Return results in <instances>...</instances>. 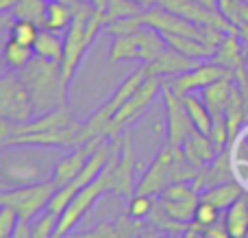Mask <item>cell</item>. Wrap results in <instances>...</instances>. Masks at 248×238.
Masks as SVG:
<instances>
[{
	"label": "cell",
	"mask_w": 248,
	"mask_h": 238,
	"mask_svg": "<svg viewBox=\"0 0 248 238\" xmlns=\"http://www.w3.org/2000/svg\"><path fill=\"white\" fill-rule=\"evenodd\" d=\"M22 81L26 83L31 92V99L35 105V116L48 114L52 109L68 105V85L61 74L59 61H50L44 57L33 55V59L17 70Z\"/></svg>",
	"instance_id": "cell-1"
},
{
	"label": "cell",
	"mask_w": 248,
	"mask_h": 238,
	"mask_svg": "<svg viewBox=\"0 0 248 238\" xmlns=\"http://www.w3.org/2000/svg\"><path fill=\"white\" fill-rule=\"evenodd\" d=\"M168 48V42L163 33L155 26H137V29L128 31V33L113 35L111 51H109V59L116 61H153Z\"/></svg>",
	"instance_id": "cell-2"
},
{
	"label": "cell",
	"mask_w": 248,
	"mask_h": 238,
	"mask_svg": "<svg viewBox=\"0 0 248 238\" xmlns=\"http://www.w3.org/2000/svg\"><path fill=\"white\" fill-rule=\"evenodd\" d=\"M92 11H94L92 2L78 0L74 4V17L70 29L65 31V51H63V59H61V74H63L65 85H70L78 64L83 61V55L90 48V44H87V20H90Z\"/></svg>",
	"instance_id": "cell-3"
},
{
	"label": "cell",
	"mask_w": 248,
	"mask_h": 238,
	"mask_svg": "<svg viewBox=\"0 0 248 238\" xmlns=\"http://www.w3.org/2000/svg\"><path fill=\"white\" fill-rule=\"evenodd\" d=\"M57 188L59 186L52 179L37 182V184H26V186L4 188V190H0V205H11L20 214V219L33 221L42 210L48 208Z\"/></svg>",
	"instance_id": "cell-4"
},
{
	"label": "cell",
	"mask_w": 248,
	"mask_h": 238,
	"mask_svg": "<svg viewBox=\"0 0 248 238\" xmlns=\"http://www.w3.org/2000/svg\"><path fill=\"white\" fill-rule=\"evenodd\" d=\"M107 192H113V188H111V173H109V169L105 166L103 173H100L92 184H87L83 190H78L77 195H74V199L65 205V210L59 217V225H57L55 238L70 234V232L78 225V221L92 210V205H94L103 195H107Z\"/></svg>",
	"instance_id": "cell-5"
},
{
	"label": "cell",
	"mask_w": 248,
	"mask_h": 238,
	"mask_svg": "<svg viewBox=\"0 0 248 238\" xmlns=\"http://www.w3.org/2000/svg\"><path fill=\"white\" fill-rule=\"evenodd\" d=\"M161 85H163L161 77L148 74V77L141 81V85L137 87V90L122 103V107L113 114L111 122H109L107 129H105V138H116V136H120V131L124 127L135 122L137 118L153 105V101L157 99V94H161Z\"/></svg>",
	"instance_id": "cell-6"
},
{
	"label": "cell",
	"mask_w": 248,
	"mask_h": 238,
	"mask_svg": "<svg viewBox=\"0 0 248 238\" xmlns=\"http://www.w3.org/2000/svg\"><path fill=\"white\" fill-rule=\"evenodd\" d=\"M0 118L13 125H22L35 118L33 99L20 74H0Z\"/></svg>",
	"instance_id": "cell-7"
},
{
	"label": "cell",
	"mask_w": 248,
	"mask_h": 238,
	"mask_svg": "<svg viewBox=\"0 0 248 238\" xmlns=\"http://www.w3.org/2000/svg\"><path fill=\"white\" fill-rule=\"evenodd\" d=\"M148 77V72H146V68H140L137 72H133L128 79H124L122 85L118 87L116 92H113V96L107 101V103L103 105V107H98L94 114H92L90 118H87L85 122H83V129H81V142H85V140L90 138H96V136H103L105 138V129H107V125L111 122L113 114L118 112V109L122 107V103L128 99V96L133 94V92L137 90V87L141 85V81Z\"/></svg>",
	"instance_id": "cell-8"
},
{
	"label": "cell",
	"mask_w": 248,
	"mask_h": 238,
	"mask_svg": "<svg viewBox=\"0 0 248 238\" xmlns=\"http://www.w3.org/2000/svg\"><path fill=\"white\" fill-rule=\"evenodd\" d=\"M26 147H16L17 157H7L4 149H0V160H2V170H0V182L11 186H26V184L46 182L48 175L52 177L50 169H44L39 160H31L24 155Z\"/></svg>",
	"instance_id": "cell-9"
},
{
	"label": "cell",
	"mask_w": 248,
	"mask_h": 238,
	"mask_svg": "<svg viewBox=\"0 0 248 238\" xmlns=\"http://www.w3.org/2000/svg\"><path fill=\"white\" fill-rule=\"evenodd\" d=\"M224 77L235 79V72H233L231 68H227V66H220L211 59V61H201V64H196L192 70H187V72H181L172 79H163V81L179 96H183V94H189V92L202 90L205 85H209V83L218 81V79H224Z\"/></svg>",
	"instance_id": "cell-10"
},
{
	"label": "cell",
	"mask_w": 248,
	"mask_h": 238,
	"mask_svg": "<svg viewBox=\"0 0 248 238\" xmlns=\"http://www.w3.org/2000/svg\"><path fill=\"white\" fill-rule=\"evenodd\" d=\"M161 99H163L166 114H168V140H170L174 147H183L187 136L196 129L192 118H189L187 107H185V103H183V96H179L166 81H163Z\"/></svg>",
	"instance_id": "cell-11"
},
{
	"label": "cell",
	"mask_w": 248,
	"mask_h": 238,
	"mask_svg": "<svg viewBox=\"0 0 248 238\" xmlns=\"http://www.w3.org/2000/svg\"><path fill=\"white\" fill-rule=\"evenodd\" d=\"M105 140H107V138H103V136H96V138H90V140H85L83 144L74 147L65 157L57 160L55 170H52V177L50 179L57 184V186H63V184H68L70 179H74L83 170V166L87 164V160L92 157V153H94L96 149H98L100 144L105 142Z\"/></svg>",
	"instance_id": "cell-12"
},
{
	"label": "cell",
	"mask_w": 248,
	"mask_h": 238,
	"mask_svg": "<svg viewBox=\"0 0 248 238\" xmlns=\"http://www.w3.org/2000/svg\"><path fill=\"white\" fill-rule=\"evenodd\" d=\"M196 64H201V61L192 59V57L179 52L176 48L168 46L166 51L161 52V55L155 57L153 61H148L144 68H146V72L155 74V77L172 79V77H176V74H181V72H187V70H192Z\"/></svg>",
	"instance_id": "cell-13"
},
{
	"label": "cell",
	"mask_w": 248,
	"mask_h": 238,
	"mask_svg": "<svg viewBox=\"0 0 248 238\" xmlns=\"http://www.w3.org/2000/svg\"><path fill=\"white\" fill-rule=\"evenodd\" d=\"M233 179V153H231V147L220 151L205 169L198 170L196 179H194V186L196 190H202V188H209V186H216V184H222V182H229Z\"/></svg>",
	"instance_id": "cell-14"
},
{
	"label": "cell",
	"mask_w": 248,
	"mask_h": 238,
	"mask_svg": "<svg viewBox=\"0 0 248 238\" xmlns=\"http://www.w3.org/2000/svg\"><path fill=\"white\" fill-rule=\"evenodd\" d=\"M183 153H185V157H187L189 164L198 170L205 169V166L218 155V151H216L211 138L207 134H201L198 129H194L192 134L187 136V140L183 142Z\"/></svg>",
	"instance_id": "cell-15"
},
{
	"label": "cell",
	"mask_w": 248,
	"mask_h": 238,
	"mask_svg": "<svg viewBox=\"0 0 248 238\" xmlns=\"http://www.w3.org/2000/svg\"><path fill=\"white\" fill-rule=\"evenodd\" d=\"M233 83L235 79L231 77H224L218 79V81L209 83L201 90V99L205 101V105L209 107L211 116H224V109L229 105V99H231V90H233Z\"/></svg>",
	"instance_id": "cell-16"
},
{
	"label": "cell",
	"mask_w": 248,
	"mask_h": 238,
	"mask_svg": "<svg viewBox=\"0 0 248 238\" xmlns=\"http://www.w3.org/2000/svg\"><path fill=\"white\" fill-rule=\"evenodd\" d=\"M244 186L235 179H229V182H222V184H216V186H209V188H202L201 190V199L205 201H211L214 205H218L220 210H227L229 205H233L240 197H244Z\"/></svg>",
	"instance_id": "cell-17"
},
{
	"label": "cell",
	"mask_w": 248,
	"mask_h": 238,
	"mask_svg": "<svg viewBox=\"0 0 248 238\" xmlns=\"http://www.w3.org/2000/svg\"><path fill=\"white\" fill-rule=\"evenodd\" d=\"M163 37H166L168 46L176 48L179 52H183V55L192 57V59H196V61L209 59L216 52V46H211V44L202 42V39H196V37H185V35H174V33H163Z\"/></svg>",
	"instance_id": "cell-18"
},
{
	"label": "cell",
	"mask_w": 248,
	"mask_h": 238,
	"mask_svg": "<svg viewBox=\"0 0 248 238\" xmlns=\"http://www.w3.org/2000/svg\"><path fill=\"white\" fill-rule=\"evenodd\" d=\"M211 59L220 66H227L235 72L237 68L244 66V51H242V39L237 37V33H227L224 39L218 44L214 57Z\"/></svg>",
	"instance_id": "cell-19"
},
{
	"label": "cell",
	"mask_w": 248,
	"mask_h": 238,
	"mask_svg": "<svg viewBox=\"0 0 248 238\" xmlns=\"http://www.w3.org/2000/svg\"><path fill=\"white\" fill-rule=\"evenodd\" d=\"M63 51H65V39L61 37V33H55V31L42 29L33 44V52L37 57H44V59L50 61H59L63 59Z\"/></svg>",
	"instance_id": "cell-20"
},
{
	"label": "cell",
	"mask_w": 248,
	"mask_h": 238,
	"mask_svg": "<svg viewBox=\"0 0 248 238\" xmlns=\"http://www.w3.org/2000/svg\"><path fill=\"white\" fill-rule=\"evenodd\" d=\"M157 201L172 219H176V221H181V223H189V221H194L198 201H201V192H194V195H187V197H179V199H163V197H159Z\"/></svg>",
	"instance_id": "cell-21"
},
{
	"label": "cell",
	"mask_w": 248,
	"mask_h": 238,
	"mask_svg": "<svg viewBox=\"0 0 248 238\" xmlns=\"http://www.w3.org/2000/svg\"><path fill=\"white\" fill-rule=\"evenodd\" d=\"M74 17V4H68L63 0H48L46 2V26L44 29L63 33L70 29Z\"/></svg>",
	"instance_id": "cell-22"
},
{
	"label": "cell",
	"mask_w": 248,
	"mask_h": 238,
	"mask_svg": "<svg viewBox=\"0 0 248 238\" xmlns=\"http://www.w3.org/2000/svg\"><path fill=\"white\" fill-rule=\"evenodd\" d=\"M224 223H227V230L231 238L248 236V204L244 197H240L235 204L224 210Z\"/></svg>",
	"instance_id": "cell-23"
},
{
	"label": "cell",
	"mask_w": 248,
	"mask_h": 238,
	"mask_svg": "<svg viewBox=\"0 0 248 238\" xmlns=\"http://www.w3.org/2000/svg\"><path fill=\"white\" fill-rule=\"evenodd\" d=\"M183 103H185V107H187L194 127H196L201 134L209 136L211 127H214V116H211L209 107L205 105V101H202L201 96H196L194 92H189V94H183Z\"/></svg>",
	"instance_id": "cell-24"
},
{
	"label": "cell",
	"mask_w": 248,
	"mask_h": 238,
	"mask_svg": "<svg viewBox=\"0 0 248 238\" xmlns=\"http://www.w3.org/2000/svg\"><path fill=\"white\" fill-rule=\"evenodd\" d=\"M46 2L48 0H17L11 9L16 20H31L44 29L46 26Z\"/></svg>",
	"instance_id": "cell-25"
},
{
	"label": "cell",
	"mask_w": 248,
	"mask_h": 238,
	"mask_svg": "<svg viewBox=\"0 0 248 238\" xmlns=\"http://www.w3.org/2000/svg\"><path fill=\"white\" fill-rule=\"evenodd\" d=\"M33 46H26V44H20L17 39H13L9 35V39L4 42L2 46V59L7 64V68L11 70H20L33 59Z\"/></svg>",
	"instance_id": "cell-26"
},
{
	"label": "cell",
	"mask_w": 248,
	"mask_h": 238,
	"mask_svg": "<svg viewBox=\"0 0 248 238\" xmlns=\"http://www.w3.org/2000/svg\"><path fill=\"white\" fill-rule=\"evenodd\" d=\"M141 11V4L137 0H107V7H105V17H107V26L111 22L124 20V17L137 16Z\"/></svg>",
	"instance_id": "cell-27"
},
{
	"label": "cell",
	"mask_w": 248,
	"mask_h": 238,
	"mask_svg": "<svg viewBox=\"0 0 248 238\" xmlns=\"http://www.w3.org/2000/svg\"><path fill=\"white\" fill-rule=\"evenodd\" d=\"M59 217L61 212L46 208L33 219V238H50L55 236L57 225H59Z\"/></svg>",
	"instance_id": "cell-28"
},
{
	"label": "cell",
	"mask_w": 248,
	"mask_h": 238,
	"mask_svg": "<svg viewBox=\"0 0 248 238\" xmlns=\"http://www.w3.org/2000/svg\"><path fill=\"white\" fill-rule=\"evenodd\" d=\"M39 31L42 29L31 20H13V24L9 26V35H11L13 39H17L20 44H26V46H33Z\"/></svg>",
	"instance_id": "cell-29"
},
{
	"label": "cell",
	"mask_w": 248,
	"mask_h": 238,
	"mask_svg": "<svg viewBox=\"0 0 248 238\" xmlns=\"http://www.w3.org/2000/svg\"><path fill=\"white\" fill-rule=\"evenodd\" d=\"M155 204H157V199H155L153 195H141V192H135V195L128 199L126 214H131L133 219H141V221H144V219L153 212Z\"/></svg>",
	"instance_id": "cell-30"
},
{
	"label": "cell",
	"mask_w": 248,
	"mask_h": 238,
	"mask_svg": "<svg viewBox=\"0 0 248 238\" xmlns=\"http://www.w3.org/2000/svg\"><path fill=\"white\" fill-rule=\"evenodd\" d=\"M209 138H211V142H214V147L218 153L231 147V136H229V127H227L224 116L214 118V127H211V131H209Z\"/></svg>",
	"instance_id": "cell-31"
},
{
	"label": "cell",
	"mask_w": 248,
	"mask_h": 238,
	"mask_svg": "<svg viewBox=\"0 0 248 238\" xmlns=\"http://www.w3.org/2000/svg\"><path fill=\"white\" fill-rule=\"evenodd\" d=\"M220 212H222V210H220L218 205H214L211 201L201 199V201H198V208H196L194 219H196L198 223H202L205 227H209V225H214V223L220 221Z\"/></svg>",
	"instance_id": "cell-32"
},
{
	"label": "cell",
	"mask_w": 248,
	"mask_h": 238,
	"mask_svg": "<svg viewBox=\"0 0 248 238\" xmlns=\"http://www.w3.org/2000/svg\"><path fill=\"white\" fill-rule=\"evenodd\" d=\"M20 214L11 205H0V238H11Z\"/></svg>",
	"instance_id": "cell-33"
},
{
	"label": "cell",
	"mask_w": 248,
	"mask_h": 238,
	"mask_svg": "<svg viewBox=\"0 0 248 238\" xmlns=\"http://www.w3.org/2000/svg\"><path fill=\"white\" fill-rule=\"evenodd\" d=\"M83 236H85V238H120V236H118V225H116V221H113V223H109V221L98 223L94 230L85 232Z\"/></svg>",
	"instance_id": "cell-34"
},
{
	"label": "cell",
	"mask_w": 248,
	"mask_h": 238,
	"mask_svg": "<svg viewBox=\"0 0 248 238\" xmlns=\"http://www.w3.org/2000/svg\"><path fill=\"white\" fill-rule=\"evenodd\" d=\"M13 238H33V221L17 219V225L13 230Z\"/></svg>",
	"instance_id": "cell-35"
},
{
	"label": "cell",
	"mask_w": 248,
	"mask_h": 238,
	"mask_svg": "<svg viewBox=\"0 0 248 238\" xmlns=\"http://www.w3.org/2000/svg\"><path fill=\"white\" fill-rule=\"evenodd\" d=\"M231 234H229L227 230V223H214V225L205 227V238H229Z\"/></svg>",
	"instance_id": "cell-36"
},
{
	"label": "cell",
	"mask_w": 248,
	"mask_h": 238,
	"mask_svg": "<svg viewBox=\"0 0 248 238\" xmlns=\"http://www.w3.org/2000/svg\"><path fill=\"white\" fill-rule=\"evenodd\" d=\"M185 236H187V238H196V236H202V238H205V225H202V223H198L196 219H194V221L187 223Z\"/></svg>",
	"instance_id": "cell-37"
},
{
	"label": "cell",
	"mask_w": 248,
	"mask_h": 238,
	"mask_svg": "<svg viewBox=\"0 0 248 238\" xmlns=\"http://www.w3.org/2000/svg\"><path fill=\"white\" fill-rule=\"evenodd\" d=\"M237 24H248V2L242 0L240 9H237Z\"/></svg>",
	"instance_id": "cell-38"
},
{
	"label": "cell",
	"mask_w": 248,
	"mask_h": 238,
	"mask_svg": "<svg viewBox=\"0 0 248 238\" xmlns=\"http://www.w3.org/2000/svg\"><path fill=\"white\" fill-rule=\"evenodd\" d=\"M237 37L242 39L244 46H248V24H237Z\"/></svg>",
	"instance_id": "cell-39"
},
{
	"label": "cell",
	"mask_w": 248,
	"mask_h": 238,
	"mask_svg": "<svg viewBox=\"0 0 248 238\" xmlns=\"http://www.w3.org/2000/svg\"><path fill=\"white\" fill-rule=\"evenodd\" d=\"M17 0H0V13H7L13 9V4H16Z\"/></svg>",
	"instance_id": "cell-40"
},
{
	"label": "cell",
	"mask_w": 248,
	"mask_h": 238,
	"mask_svg": "<svg viewBox=\"0 0 248 238\" xmlns=\"http://www.w3.org/2000/svg\"><path fill=\"white\" fill-rule=\"evenodd\" d=\"M198 4H202V7L211 9V11H218V0H196Z\"/></svg>",
	"instance_id": "cell-41"
},
{
	"label": "cell",
	"mask_w": 248,
	"mask_h": 238,
	"mask_svg": "<svg viewBox=\"0 0 248 238\" xmlns=\"http://www.w3.org/2000/svg\"><path fill=\"white\" fill-rule=\"evenodd\" d=\"M244 64L248 66V46H246V51H244Z\"/></svg>",
	"instance_id": "cell-42"
},
{
	"label": "cell",
	"mask_w": 248,
	"mask_h": 238,
	"mask_svg": "<svg viewBox=\"0 0 248 238\" xmlns=\"http://www.w3.org/2000/svg\"><path fill=\"white\" fill-rule=\"evenodd\" d=\"M63 2H68V4H77L78 0H63Z\"/></svg>",
	"instance_id": "cell-43"
},
{
	"label": "cell",
	"mask_w": 248,
	"mask_h": 238,
	"mask_svg": "<svg viewBox=\"0 0 248 238\" xmlns=\"http://www.w3.org/2000/svg\"><path fill=\"white\" fill-rule=\"evenodd\" d=\"M4 188H9V186H7L4 182H0V190H4Z\"/></svg>",
	"instance_id": "cell-44"
},
{
	"label": "cell",
	"mask_w": 248,
	"mask_h": 238,
	"mask_svg": "<svg viewBox=\"0 0 248 238\" xmlns=\"http://www.w3.org/2000/svg\"><path fill=\"white\" fill-rule=\"evenodd\" d=\"M244 199H246V204H248V190L244 192Z\"/></svg>",
	"instance_id": "cell-45"
},
{
	"label": "cell",
	"mask_w": 248,
	"mask_h": 238,
	"mask_svg": "<svg viewBox=\"0 0 248 238\" xmlns=\"http://www.w3.org/2000/svg\"><path fill=\"white\" fill-rule=\"evenodd\" d=\"M137 2H140V0H137Z\"/></svg>",
	"instance_id": "cell-46"
},
{
	"label": "cell",
	"mask_w": 248,
	"mask_h": 238,
	"mask_svg": "<svg viewBox=\"0 0 248 238\" xmlns=\"http://www.w3.org/2000/svg\"><path fill=\"white\" fill-rule=\"evenodd\" d=\"M246 2H248V0H246Z\"/></svg>",
	"instance_id": "cell-47"
}]
</instances>
